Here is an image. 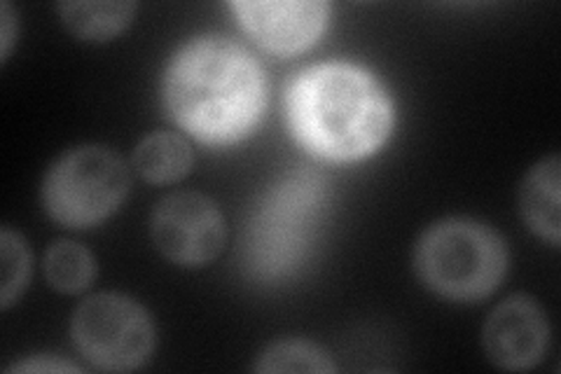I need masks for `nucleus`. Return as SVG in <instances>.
I'll use <instances>...</instances> for the list:
<instances>
[{
    "label": "nucleus",
    "mask_w": 561,
    "mask_h": 374,
    "mask_svg": "<svg viewBox=\"0 0 561 374\" xmlns=\"http://www.w3.org/2000/svg\"><path fill=\"white\" fill-rule=\"evenodd\" d=\"M171 120L208 146H230L253 132L265 111V70L227 38H199L175 55L164 76Z\"/></svg>",
    "instance_id": "f257e3e1"
},
{
    "label": "nucleus",
    "mask_w": 561,
    "mask_h": 374,
    "mask_svg": "<svg viewBox=\"0 0 561 374\" xmlns=\"http://www.w3.org/2000/svg\"><path fill=\"white\" fill-rule=\"evenodd\" d=\"M290 129L300 144L332 162H354L383 146L393 127L381 84L348 64L311 66L286 94Z\"/></svg>",
    "instance_id": "f03ea898"
},
{
    "label": "nucleus",
    "mask_w": 561,
    "mask_h": 374,
    "mask_svg": "<svg viewBox=\"0 0 561 374\" xmlns=\"http://www.w3.org/2000/svg\"><path fill=\"white\" fill-rule=\"evenodd\" d=\"M414 272L437 297L480 302L507 272V246L496 229L472 218L431 225L414 248Z\"/></svg>",
    "instance_id": "7ed1b4c3"
},
{
    "label": "nucleus",
    "mask_w": 561,
    "mask_h": 374,
    "mask_svg": "<svg viewBox=\"0 0 561 374\" xmlns=\"http://www.w3.org/2000/svg\"><path fill=\"white\" fill-rule=\"evenodd\" d=\"M129 188V169L115 150L78 146L47 169L43 204L55 223L87 229L108 220L127 200Z\"/></svg>",
    "instance_id": "20e7f679"
},
{
    "label": "nucleus",
    "mask_w": 561,
    "mask_h": 374,
    "mask_svg": "<svg viewBox=\"0 0 561 374\" xmlns=\"http://www.w3.org/2000/svg\"><path fill=\"white\" fill-rule=\"evenodd\" d=\"M321 204L313 175H293L267 194L245 231L249 264L260 276H284L305 258Z\"/></svg>",
    "instance_id": "39448f33"
},
{
    "label": "nucleus",
    "mask_w": 561,
    "mask_h": 374,
    "mask_svg": "<svg viewBox=\"0 0 561 374\" xmlns=\"http://www.w3.org/2000/svg\"><path fill=\"white\" fill-rule=\"evenodd\" d=\"M76 349L84 361L105 372H131L154 349V324L136 299L99 293L80 302L70 324Z\"/></svg>",
    "instance_id": "423d86ee"
},
{
    "label": "nucleus",
    "mask_w": 561,
    "mask_h": 374,
    "mask_svg": "<svg viewBox=\"0 0 561 374\" xmlns=\"http://www.w3.org/2000/svg\"><path fill=\"white\" fill-rule=\"evenodd\" d=\"M150 237L169 262L204 267L222 253L227 229L218 204L206 194L173 192L154 206Z\"/></svg>",
    "instance_id": "0eeeda50"
},
{
    "label": "nucleus",
    "mask_w": 561,
    "mask_h": 374,
    "mask_svg": "<svg viewBox=\"0 0 561 374\" xmlns=\"http://www.w3.org/2000/svg\"><path fill=\"white\" fill-rule=\"evenodd\" d=\"M550 326L534 297L515 295L489 314L482 328L486 359L501 370L522 372L536 367L548 351Z\"/></svg>",
    "instance_id": "6e6552de"
},
{
    "label": "nucleus",
    "mask_w": 561,
    "mask_h": 374,
    "mask_svg": "<svg viewBox=\"0 0 561 374\" xmlns=\"http://www.w3.org/2000/svg\"><path fill=\"white\" fill-rule=\"evenodd\" d=\"M241 26L274 55H297L311 47L328 24V5L316 0L295 3H232Z\"/></svg>",
    "instance_id": "1a4fd4ad"
},
{
    "label": "nucleus",
    "mask_w": 561,
    "mask_h": 374,
    "mask_svg": "<svg viewBox=\"0 0 561 374\" xmlns=\"http://www.w3.org/2000/svg\"><path fill=\"white\" fill-rule=\"evenodd\" d=\"M559 175L561 165L559 157L550 155L526 173L522 190H519V208L522 218L529 225L534 235L550 241L552 246L559 243Z\"/></svg>",
    "instance_id": "9d476101"
},
{
    "label": "nucleus",
    "mask_w": 561,
    "mask_h": 374,
    "mask_svg": "<svg viewBox=\"0 0 561 374\" xmlns=\"http://www.w3.org/2000/svg\"><path fill=\"white\" fill-rule=\"evenodd\" d=\"M192 148L173 132L146 136L134 150V169L152 185H167L185 178L192 169Z\"/></svg>",
    "instance_id": "9b49d317"
},
{
    "label": "nucleus",
    "mask_w": 561,
    "mask_h": 374,
    "mask_svg": "<svg viewBox=\"0 0 561 374\" xmlns=\"http://www.w3.org/2000/svg\"><path fill=\"white\" fill-rule=\"evenodd\" d=\"M134 3H61L59 14L70 35L80 41L103 43L125 31L134 20Z\"/></svg>",
    "instance_id": "f8f14e48"
},
{
    "label": "nucleus",
    "mask_w": 561,
    "mask_h": 374,
    "mask_svg": "<svg viewBox=\"0 0 561 374\" xmlns=\"http://www.w3.org/2000/svg\"><path fill=\"white\" fill-rule=\"evenodd\" d=\"M43 272L51 288L64 295H76L92 286L96 276V260L82 243L57 241L47 248Z\"/></svg>",
    "instance_id": "ddd939ff"
},
{
    "label": "nucleus",
    "mask_w": 561,
    "mask_h": 374,
    "mask_svg": "<svg viewBox=\"0 0 561 374\" xmlns=\"http://www.w3.org/2000/svg\"><path fill=\"white\" fill-rule=\"evenodd\" d=\"M332 355L316 342L309 340H276L260 351L255 361V372H335Z\"/></svg>",
    "instance_id": "4468645a"
},
{
    "label": "nucleus",
    "mask_w": 561,
    "mask_h": 374,
    "mask_svg": "<svg viewBox=\"0 0 561 374\" xmlns=\"http://www.w3.org/2000/svg\"><path fill=\"white\" fill-rule=\"evenodd\" d=\"M0 307L5 311L22 297L31 279V251L26 239L10 227L0 231Z\"/></svg>",
    "instance_id": "2eb2a0df"
},
{
    "label": "nucleus",
    "mask_w": 561,
    "mask_h": 374,
    "mask_svg": "<svg viewBox=\"0 0 561 374\" xmlns=\"http://www.w3.org/2000/svg\"><path fill=\"white\" fill-rule=\"evenodd\" d=\"M16 38V16L10 3L0 5V59L8 61Z\"/></svg>",
    "instance_id": "dca6fc26"
},
{
    "label": "nucleus",
    "mask_w": 561,
    "mask_h": 374,
    "mask_svg": "<svg viewBox=\"0 0 561 374\" xmlns=\"http://www.w3.org/2000/svg\"><path fill=\"white\" fill-rule=\"evenodd\" d=\"M8 372H78V367L70 363H64V361L38 359V361H24V363L10 365Z\"/></svg>",
    "instance_id": "f3484780"
}]
</instances>
